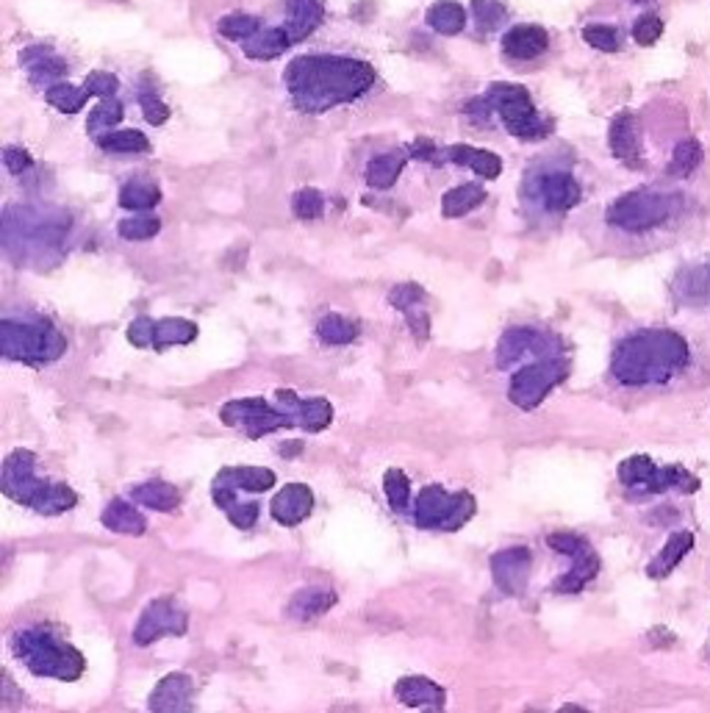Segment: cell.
Returning <instances> with one entry per match:
<instances>
[{"instance_id": "1", "label": "cell", "mask_w": 710, "mask_h": 713, "mask_svg": "<svg viewBox=\"0 0 710 713\" xmlns=\"http://www.w3.org/2000/svg\"><path fill=\"white\" fill-rule=\"evenodd\" d=\"M284 84L300 112L325 114L370 92L375 67L350 57H297L286 67Z\"/></svg>"}, {"instance_id": "2", "label": "cell", "mask_w": 710, "mask_h": 713, "mask_svg": "<svg viewBox=\"0 0 710 713\" xmlns=\"http://www.w3.org/2000/svg\"><path fill=\"white\" fill-rule=\"evenodd\" d=\"M275 400L278 403H266V398L231 400L220 411V420L228 428L245 430L250 439H261V436L284 428H303L309 434H320L334 422V405L325 398L300 400L295 391L278 389Z\"/></svg>"}, {"instance_id": "3", "label": "cell", "mask_w": 710, "mask_h": 713, "mask_svg": "<svg viewBox=\"0 0 710 713\" xmlns=\"http://www.w3.org/2000/svg\"><path fill=\"white\" fill-rule=\"evenodd\" d=\"M70 214L59 209H34V205H9L3 211L0 239L3 250L17 264L48 267L62 259L67 245Z\"/></svg>"}, {"instance_id": "4", "label": "cell", "mask_w": 710, "mask_h": 713, "mask_svg": "<svg viewBox=\"0 0 710 713\" xmlns=\"http://www.w3.org/2000/svg\"><path fill=\"white\" fill-rule=\"evenodd\" d=\"M688 364L686 339L674 330H638L616 348L611 373L624 386L667 384Z\"/></svg>"}, {"instance_id": "5", "label": "cell", "mask_w": 710, "mask_h": 713, "mask_svg": "<svg viewBox=\"0 0 710 713\" xmlns=\"http://www.w3.org/2000/svg\"><path fill=\"white\" fill-rule=\"evenodd\" d=\"M0 489L9 500L42 516H59L78 503V495L67 484L37 478V455L32 450H14L7 455L0 472Z\"/></svg>"}, {"instance_id": "6", "label": "cell", "mask_w": 710, "mask_h": 713, "mask_svg": "<svg viewBox=\"0 0 710 713\" xmlns=\"http://www.w3.org/2000/svg\"><path fill=\"white\" fill-rule=\"evenodd\" d=\"M12 652L20 664L37 677L73 683L87 670L84 655L48 627H25V630L14 633Z\"/></svg>"}, {"instance_id": "7", "label": "cell", "mask_w": 710, "mask_h": 713, "mask_svg": "<svg viewBox=\"0 0 710 713\" xmlns=\"http://www.w3.org/2000/svg\"><path fill=\"white\" fill-rule=\"evenodd\" d=\"M275 472L266 466H225L211 484V500L220 511H225L231 522L239 530H250L259 522V503H239L236 497L239 491H250V495H261V491L275 486Z\"/></svg>"}, {"instance_id": "8", "label": "cell", "mask_w": 710, "mask_h": 713, "mask_svg": "<svg viewBox=\"0 0 710 713\" xmlns=\"http://www.w3.org/2000/svg\"><path fill=\"white\" fill-rule=\"evenodd\" d=\"M67 350V339L59 328H53L45 320H3L0 323V353L9 361H23V364H50L62 359Z\"/></svg>"}, {"instance_id": "9", "label": "cell", "mask_w": 710, "mask_h": 713, "mask_svg": "<svg viewBox=\"0 0 710 713\" xmlns=\"http://www.w3.org/2000/svg\"><path fill=\"white\" fill-rule=\"evenodd\" d=\"M475 497L466 491H447L445 486H425L416 497L414 522L422 530H441V534H456L466 522L475 516Z\"/></svg>"}, {"instance_id": "10", "label": "cell", "mask_w": 710, "mask_h": 713, "mask_svg": "<svg viewBox=\"0 0 710 713\" xmlns=\"http://www.w3.org/2000/svg\"><path fill=\"white\" fill-rule=\"evenodd\" d=\"M486 100L500 114L502 125L511 130L516 139L525 142H538L550 134V123L536 112L531 92L519 84H495L486 92Z\"/></svg>"}, {"instance_id": "11", "label": "cell", "mask_w": 710, "mask_h": 713, "mask_svg": "<svg viewBox=\"0 0 710 713\" xmlns=\"http://www.w3.org/2000/svg\"><path fill=\"white\" fill-rule=\"evenodd\" d=\"M677 209V198L663 192H649V189H636L627 192L608 209V223L613 228L642 234V230L658 228L667 223Z\"/></svg>"}, {"instance_id": "12", "label": "cell", "mask_w": 710, "mask_h": 713, "mask_svg": "<svg viewBox=\"0 0 710 713\" xmlns=\"http://www.w3.org/2000/svg\"><path fill=\"white\" fill-rule=\"evenodd\" d=\"M619 480L627 489L644 491V495H661V491L680 489L694 495L699 489V478H694L686 466H658L647 455H631L619 464Z\"/></svg>"}, {"instance_id": "13", "label": "cell", "mask_w": 710, "mask_h": 713, "mask_svg": "<svg viewBox=\"0 0 710 713\" xmlns=\"http://www.w3.org/2000/svg\"><path fill=\"white\" fill-rule=\"evenodd\" d=\"M569 375V361L563 355L556 359H536L525 364L508 384V400L516 409L533 411L556 386H561Z\"/></svg>"}, {"instance_id": "14", "label": "cell", "mask_w": 710, "mask_h": 713, "mask_svg": "<svg viewBox=\"0 0 710 713\" xmlns=\"http://www.w3.org/2000/svg\"><path fill=\"white\" fill-rule=\"evenodd\" d=\"M561 353L563 341L556 334L519 325V328H508L502 334L500 345H497V366L511 370L522 359H556Z\"/></svg>"}, {"instance_id": "15", "label": "cell", "mask_w": 710, "mask_h": 713, "mask_svg": "<svg viewBox=\"0 0 710 713\" xmlns=\"http://www.w3.org/2000/svg\"><path fill=\"white\" fill-rule=\"evenodd\" d=\"M547 545H550L552 550L563 552V555L572 561V570H569L566 575L558 580L556 591H561V595H577V591L586 589V586L591 584L594 577H597L599 555L591 550V545H588L583 536L566 534V530H561V534L547 536Z\"/></svg>"}, {"instance_id": "16", "label": "cell", "mask_w": 710, "mask_h": 713, "mask_svg": "<svg viewBox=\"0 0 710 713\" xmlns=\"http://www.w3.org/2000/svg\"><path fill=\"white\" fill-rule=\"evenodd\" d=\"M189 627V616L180 609L178 600L173 597H159L148 602V609L139 614V622L134 627V641L139 647H150L167 636H184Z\"/></svg>"}, {"instance_id": "17", "label": "cell", "mask_w": 710, "mask_h": 713, "mask_svg": "<svg viewBox=\"0 0 710 713\" xmlns=\"http://www.w3.org/2000/svg\"><path fill=\"white\" fill-rule=\"evenodd\" d=\"M195 339H198V325L180 316H164V320L139 316L128 325V341L134 348L164 350L170 345H189Z\"/></svg>"}, {"instance_id": "18", "label": "cell", "mask_w": 710, "mask_h": 713, "mask_svg": "<svg viewBox=\"0 0 710 713\" xmlns=\"http://www.w3.org/2000/svg\"><path fill=\"white\" fill-rule=\"evenodd\" d=\"M533 200L550 214H563L581 203V184L575 175L563 173V170L541 173L533 178Z\"/></svg>"}, {"instance_id": "19", "label": "cell", "mask_w": 710, "mask_h": 713, "mask_svg": "<svg viewBox=\"0 0 710 713\" xmlns=\"http://www.w3.org/2000/svg\"><path fill=\"white\" fill-rule=\"evenodd\" d=\"M533 555L527 547H511V550H500L491 559V575L502 595L519 597L525 591L527 577H531Z\"/></svg>"}, {"instance_id": "20", "label": "cell", "mask_w": 710, "mask_h": 713, "mask_svg": "<svg viewBox=\"0 0 710 713\" xmlns=\"http://www.w3.org/2000/svg\"><path fill=\"white\" fill-rule=\"evenodd\" d=\"M389 303L397 311H402L408 328L414 334V339L427 341L431 339V311H427V295L422 286L416 284H400L389 292Z\"/></svg>"}, {"instance_id": "21", "label": "cell", "mask_w": 710, "mask_h": 713, "mask_svg": "<svg viewBox=\"0 0 710 713\" xmlns=\"http://www.w3.org/2000/svg\"><path fill=\"white\" fill-rule=\"evenodd\" d=\"M608 145H611V153L616 155L619 162H624L627 167H642L644 155H642V128H638V117L631 112H622L613 117L611 130H608Z\"/></svg>"}, {"instance_id": "22", "label": "cell", "mask_w": 710, "mask_h": 713, "mask_svg": "<svg viewBox=\"0 0 710 713\" xmlns=\"http://www.w3.org/2000/svg\"><path fill=\"white\" fill-rule=\"evenodd\" d=\"M195 700V683L192 677L184 675V672H170L159 680V686L150 695L148 708L150 711H192Z\"/></svg>"}, {"instance_id": "23", "label": "cell", "mask_w": 710, "mask_h": 713, "mask_svg": "<svg viewBox=\"0 0 710 713\" xmlns=\"http://www.w3.org/2000/svg\"><path fill=\"white\" fill-rule=\"evenodd\" d=\"M314 511V495L306 484H289L278 491V495L272 497L270 503V514L272 520L281 522L286 527H295L300 522H306Z\"/></svg>"}, {"instance_id": "24", "label": "cell", "mask_w": 710, "mask_h": 713, "mask_svg": "<svg viewBox=\"0 0 710 713\" xmlns=\"http://www.w3.org/2000/svg\"><path fill=\"white\" fill-rule=\"evenodd\" d=\"M20 64L28 70V78H32L34 87L50 89L67 75V62L59 53H53V48H45V45L25 48L20 53Z\"/></svg>"}, {"instance_id": "25", "label": "cell", "mask_w": 710, "mask_h": 713, "mask_svg": "<svg viewBox=\"0 0 710 713\" xmlns=\"http://www.w3.org/2000/svg\"><path fill=\"white\" fill-rule=\"evenodd\" d=\"M674 298L683 305L705 309L710 305V259L688 264L674 278Z\"/></svg>"}, {"instance_id": "26", "label": "cell", "mask_w": 710, "mask_h": 713, "mask_svg": "<svg viewBox=\"0 0 710 713\" xmlns=\"http://www.w3.org/2000/svg\"><path fill=\"white\" fill-rule=\"evenodd\" d=\"M395 697L408 708H422V711H441L447 705V691L439 683L427 680V677L411 675L397 680Z\"/></svg>"}, {"instance_id": "27", "label": "cell", "mask_w": 710, "mask_h": 713, "mask_svg": "<svg viewBox=\"0 0 710 713\" xmlns=\"http://www.w3.org/2000/svg\"><path fill=\"white\" fill-rule=\"evenodd\" d=\"M286 23H281L289 45L303 42L306 37L320 28L322 17H325V9H322V0H289L286 7Z\"/></svg>"}, {"instance_id": "28", "label": "cell", "mask_w": 710, "mask_h": 713, "mask_svg": "<svg viewBox=\"0 0 710 713\" xmlns=\"http://www.w3.org/2000/svg\"><path fill=\"white\" fill-rule=\"evenodd\" d=\"M547 48H550V37H547L541 25H513L511 32H506V37H502V50L511 59H519V62L541 57Z\"/></svg>"}, {"instance_id": "29", "label": "cell", "mask_w": 710, "mask_h": 713, "mask_svg": "<svg viewBox=\"0 0 710 713\" xmlns=\"http://www.w3.org/2000/svg\"><path fill=\"white\" fill-rule=\"evenodd\" d=\"M692 547H694L692 530H677V534H672L667 539V545L661 547V552H658L652 561H649L647 575L652 577V580H663V577H669L672 575L674 566L686 559Z\"/></svg>"}, {"instance_id": "30", "label": "cell", "mask_w": 710, "mask_h": 713, "mask_svg": "<svg viewBox=\"0 0 710 713\" xmlns=\"http://www.w3.org/2000/svg\"><path fill=\"white\" fill-rule=\"evenodd\" d=\"M445 159H450L452 164H461V167H470L472 173H477L481 178L495 180L500 178L502 162L497 153H488V150L472 148V145H452L445 150Z\"/></svg>"}, {"instance_id": "31", "label": "cell", "mask_w": 710, "mask_h": 713, "mask_svg": "<svg viewBox=\"0 0 710 713\" xmlns=\"http://www.w3.org/2000/svg\"><path fill=\"white\" fill-rule=\"evenodd\" d=\"M103 527H109L112 534L120 536H142L148 530V520H145L136 505H130L128 500H112L105 505L103 514H100Z\"/></svg>"}, {"instance_id": "32", "label": "cell", "mask_w": 710, "mask_h": 713, "mask_svg": "<svg viewBox=\"0 0 710 713\" xmlns=\"http://www.w3.org/2000/svg\"><path fill=\"white\" fill-rule=\"evenodd\" d=\"M130 500L145 505V509L173 514L180 505V491L173 484H167V480H148V484H139L130 489Z\"/></svg>"}, {"instance_id": "33", "label": "cell", "mask_w": 710, "mask_h": 713, "mask_svg": "<svg viewBox=\"0 0 710 713\" xmlns=\"http://www.w3.org/2000/svg\"><path fill=\"white\" fill-rule=\"evenodd\" d=\"M289 39H286L284 28L281 25H261L259 32L253 34L250 39L241 42V50H245V57L256 59V62H266V59H278L284 50H289Z\"/></svg>"}, {"instance_id": "34", "label": "cell", "mask_w": 710, "mask_h": 713, "mask_svg": "<svg viewBox=\"0 0 710 713\" xmlns=\"http://www.w3.org/2000/svg\"><path fill=\"white\" fill-rule=\"evenodd\" d=\"M334 605H336L334 591L303 589V591H297V595L291 597V602L286 605V614H289L291 620L311 622V620H316V616L327 614V611L334 609Z\"/></svg>"}, {"instance_id": "35", "label": "cell", "mask_w": 710, "mask_h": 713, "mask_svg": "<svg viewBox=\"0 0 710 713\" xmlns=\"http://www.w3.org/2000/svg\"><path fill=\"white\" fill-rule=\"evenodd\" d=\"M408 162V150H391V153L375 155L370 164H366V184L372 189H391L400 178L402 167Z\"/></svg>"}, {"instance_id": "36", "label": "cell", "mask_w": 710, "mask_h": 713, "mask_svg": "<svg viewBox=\"0 0 710 713\" xmlns=\"http://www.w3.org/2000/svg\"><path fill=\"white\" fill-rule=\"evenodd\" d=\"M425 20L436 34L456 37V34L463 32V25H466V9H463L461 3H456V0H439V3H433Z\"/></svg>"}, {"instance_id": "37", "label": "cell", "mask_w": 710, "mask_h": 713, "mask_svg": "<svg viewBox=\"0 0 710 713\" xmlns=\"http://www.w3.org/2000/svg\"><path fill=\"white\" fill-rule=\"evenodd\" d=\"M483 200H486V189L477 187V184H461V187L450 189V192L441 198V214L450 220L466 217L470 211L483 205Z\"/></svg>"}, {"instance_id": "38", "label": "cell", "mask_w": 710, "mask_h": 713, "mask_svg": "<svg viewBox=\"0 0 710 713\" xmlns=\"http://www.w3.org/2000/svg\"><path fill=\"white\" fill-rule=\"evenodd\" d=\"M123 123V103L117 98H100V103L95 105L92 112H89L87 120V130L92 134L95 139H100L103 134L114 130L117 125Z\"/></svg>"}, {"instance_id": "39", "label": "cell", "mask_w": 710, "mask_h": 713, "mask_svg": "<svg viewBox=\"0 0 710 713\" xmlns=\"http://www.w3.org/2000/svg\"><path fill=\"white\" fill-rule=\"evenodd\" d=\"M161 203V189L150 180H130L120 189V205L128 211H150Z\"/></svg>"}, {"instance_id": "40", "label": "cell", "mask_w": 710, "mask_h": 713, "mask_svg": "<svg viewBox=\"0 0 710 713\" xmlns=\"http://www.w3.org/2000/svg\"><path fill=\"white\" fill-rule=\"evenodd\" d=\"M316 336L325 345H350V341L359 339V323H352L341 314H325L316 323Z\"/></svg>"}, {"instance_id": "41", "label": "cell", "mask_w": 710, "mask_h": 713, "mask_svg": "<svg viewBox=\"0 0 710 713\" xmlns=\"http://www.w3.org/2000/svg\"><path fill=\"white\" fill-rule=\"evenodd\" d=\"M92 98V95L87 92V87H73V84H53L50 89H45V100H48L53 109H59L62 114H75L80 112L84 105H87V100Z\"/></svg>"}, {"instance_id": "42", "label": "cell", "mask_w": 710, "mask_h": 713, "mask_svg": "<svg viewBox=\"0 0 710 713\" xmlns=\"http://www.w3.org/2000/svg\"><path fill=\"white\" fill-rule=\"evenodd\" d=\"M105 153H148L150 142L142 130H109L98 139Z\"/></svg>"}, {"instance_id": "43", "label": "cell", "mask_w": 710, "mask_h": 713, "mask_svg": "<svg viewBox=\"0 0 710 713\" xmlns=\"http://www.w3.org/2000/svg\"><path fill=\"white\" fill-rule=\"evenodd\" d=\"M702 162V145L697 139H686V142H680L672 153V162H669V175L674 178H688L694 170L699 167Z\"/></svg>"}, {"instance_id": "44", "label": "cell", "mask_w": 710, "mask_h": 713, "mask_svg": "<svg viewBox=\"0 0 710 713\" xmlns=\"http://www.w3.org/2000/svg\"><path fill=\"white\" fill-rule=\"evenodd\" d=\"M384 491H386V500H389L391 511H397V514H406L408 503H411V480H408L406 472L386 470Z\"/></svg>"}, {"instance_id": "45", "label": "cell", "mask_w": 710, "mask_h": 713, "mask_svg": "<svg viewBox=\"0 0 710 713\" xmlns=\"http://www.w3.org/2000/svg\"><path fill=\"white\" fill-rule=\"evenodd\" d=\"M216 28H220L223 37L234 39V42H245V39H250L256 32H259L261 20L250 17V14H228V17H223L216 23Z\"/></svg>"}, {"instance_id": "46", "label": "cell", "mask_w": 710, "mask_h": 713, "mask_svg": "<svg viewBox=\"0 0 710 713\" xmlns=\"http://www.w3.org/2000/svg\"><path fill=\"white\" fill-rule=\"evenodd\" d=\"M291 211H295V217L306 220V223L320 220L322 214H325V198H322L320 189H300V192H295V198H291Z\"/></svg>"}, {"instance_id": "47", "label": "cell", "mask_w": 710, "mask_h": 713, "mask_svg": "<svg viewBox=\"0 0 710 713\" xmlns=\"http://www.w3.org/2000/svg\"><path fill=\"white\" fill-rule=\"evenodd\" d=\"M161 230V223L155 217H128L120 223V236L128 242H148Z\"/></svg>"}, {"instance_id": "48", "label": "cell", "mask_w": 710, "mask_h": 713, "mask_svg": "<svg viewBox=\"0 0 710 713\" xmlns=\"http://www.w3.org/2000/svg\"><path fill=\"white\" fill-rule=\"evenodd\" d=\"M472 9H475V20L483 32H491L506 20V7L500 0H472Z\"/></svg>"}, {"instance_id": "49", "label": "cell", "mask_w": 710, "mask_h": 713, "mask_svg": "<svg viewBox=\"0 0 710 713\" xmlns=\"http://www.w3.org/2000/svg\"><path fill=\"white\" fill-rule=\"evenodd\" d=\"M583 39H586L591 48L606 50V53L619 50V32L613 25H586V28H583Z\"/></svg>"}, {"instance_id": "50", "label": "cell", "mask_w": 710, "mask_h": 713, "mask_svg": "<svg viewBox=\"0 0 710 713\" xmlns=\"http://www.w3.org/2000/svg\"><path fill=\"white\" fill-rule=\"evenodd\" d=\"M139 105H142L145 120H148L150 125H164V123H167L170 109L164 105V100L155 95V89L142 87V92H139Z\"/></svg>"}, {"instance_id": "51", "label": "cell", "mask_w": 710, "mask_h": 713, "mask_svg": "<svg viewBox=\"0 0 710 713\" xmlns=\"http://www.w3.org/2000/svg\"><path fill=\"white\" fill-rule=\"evenodd\" d=\"M663 34V23L655 14H644V17L636 20V25H633V39H636L638 45H655L658 39H661Z\"/></svg>"}, {"instance_id": "52", "label": "cell", "mask_w": 710, "mask_h": 713, "mask_svg": "<svg viewBox=\"0 0 710 713\" xmlns=\"http://www.w3.org/2000/svg\"><path fill=\"white\" fill-rule=\"evenodd\" d=\"M84 87H87V92L95 95V98H112V95H117L120 82L112 73H89Z\"/></svg>"}, {"instance_id": "53", "label": "cell", "mask_w": 710, "mask_h": 713, "mask_svg": "<svg viewBox=\"0 0 710 713\" xmlns=\"http://www.w3.org/2000/svg\"><path fill=\"white\" fill-rule=\"evenodd\" d=\"M3 164H7L9 173L23 175L25 170H32L34 159H32V155H28V150H23V148H7V150H3Z\"/></svg>"}]
</instances>
